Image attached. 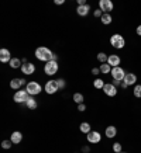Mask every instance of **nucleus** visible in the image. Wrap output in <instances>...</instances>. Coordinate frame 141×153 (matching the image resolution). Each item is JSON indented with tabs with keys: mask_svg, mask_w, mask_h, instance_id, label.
I'll list each match as a JSON object with an SVG mask.
<instances>
[{
	"mask_svg": "<svg viewBox=\"0 0 141 153\" xmlns=\"http://www.w3.org/2000/svg\"><path fill=\"white\" fill-rule=\"evenodd\" d=\"M34 53H35V58L38 60H42V62H51V60H54V53L47 47H38Z\"/></svg>",
	"mask_w": 141,
	"mask_h": 153,
	"instance_id": "nucleus-1",
	"label": "nucleus"
},
{
	"mask_svg": "<svg viewBox=\"0 0 141 153\" xmlns=\"http://www.w3.org/2000/svg\"><path fill=\"white\" fill-rule=\"evenodd\" d=\"M110 44H112L113 48L122 49V48H124V45H126V39H124V37L120 35V34H113L112 37H110Z\"/></svg>",
	"mask_w": 141,
	"mask_h": 153,
	"instance_id": "nucleus-2",
	"label": "nucleus"
},
{
	"mask_svg": "<svg viewBox=\"0 0 141 153\" xmlns=\"http://www.w3.org/2000/svg\"><path fill=\"white\" fill-rule=\"evenodd\" d=\"M31 97V96H30V94L27 93V90H17V91H16V94H14V97H13V100L16 102H17V104H26V102L28 101V98Z\"/></svg>",
	"mask_w": 141,
	"mask_h": 153,
	"instance_id": "nucleus-3",
	"label": "nucleus"
},
{
	"mask_svg": "<svg viewBox=\"0 0 141 153\" xmlns=\"http://www.w3.org/2000/svg\"><path fill=\"white\" fill-rule=\"evenodd\" d=\"M58 69H59V66H58V62H56V60L47 62L45 66H44V72H45V74H48V76H54V74L58 72Z\"/></svg>",
	"mask_w": 141,
	"mask_h": 153,
	"instance_id": "nucleus-4",
	"label": "nucleus"
},
{
	"mask_svg": "<svg viewBox=\"0 0 141 153\" xmlns=\"http://www.w3.org/2000/svg\"><path fill=\"white\" fill-rule=\"evenodd\" d=\"M26 90H27V93L30 94V96H37V94L41 93L42 87L37 82H30V83H27V86H26Z\"/></svg>",
	"mask_w": 141,
	"mask_h": 153,
	"instance_id": "nucleus-5",
	"label": "nucleus"
},
{
	"mask_svg": "<svg viewBox=\"0 0 141 153\" xmlns=\"http://www.w3.org/2000/svg\"><path fill=\"white\" fill-rule=\"evenodd\" d=\"M110 74H112L113 80H120V82H123V80H124V76H126V72H124V69H123L122 66H117V68H112Z\"/></svg>",
	"mask_w": 141,
	"mask_h": 153,
	"instance_id": "nucleus-6",
	"label": "nucleus"
},
{
	"mask_svg": "<svg viewBox=\"0 0 141 153\" xmlns=\"http://www.w3.org/2000/svg\"><path fill=\"white\" fill-rule=\"evenodd\" d=\"M113 1L112 0H100L99 1V9L103 11V14L104 13H107V14H110V11L113 10Z\"/></svg>",
	"mask_w": 141,
	"mask_h": 153,
	"instance_id": "nucleus-7",
	"label": "nucleus"
},
{
	"mask_svg": "<svg viewBox=\"0 0 141 153\" xmlns=\"http://www.w3.org/2000/svg\"><path fill=\"white\" fill-rule=\"evenodd\" d=\"M44 90H45V93H47V94H55L56 91L59 90L56 80H50V82H47V84H45Z\"/></svg>",
	"mask_w": 141,
	"mask_h": 153,
	"instance_id": "nucleus-8",
	"label": "nucleus"
},
{
	"mask_svg": "<svg viewBox=\"0 0 141 153\" xmlns=\"http://www.w3.org/2000/svg\"><path fill=\"white\" fill-rule=\"evenodd\" d=\"M86 136H88V142H90V143H93V145L99 143L102 140V135L99 134V132H96V131H90Z\"/></svg>",
	"mask_w": 141,
	"mask_h": 153,
	"instance_id": "nucleus-9",
	"label": "nucleus"
},
{
	"mask_svg": "<svg viewBox=\"0 0 141 153\" xmlns=\"http://www.w3.org/2000/svg\"><path fill=\"white\" fill-rule=\"evenodd\" d=\"M11 59H13V58H11V53H10L9 49L2 48V49H0V62H3V63H10Z\"/></svg>",
	"mask_w": 141,
	"mask_h": 153,
	"instance_id": "nucleus-10",
	"label": "nucleus"
},
{
	"mask_svg": "<svg viewBox=\"0 0 141 153\" xmlns=\"http://www.w3.org/2000/svg\"><path fill=\"white\" fill-rule=\"evenodd\" d=\"M103 91H104L106 96H109V97H114V96L117 94V87H116V86H113L112 83H107V84H104Z\"/></svg>",
	"mask_w": 141,
	"mask_h": 153,
	"instance_id": "nucleus-11",
	"label": "nucleus"
},
{
	"mask_svg": "<svg viewBox=\"0 0 141 153\" xmlns=\"http://www.w3.org/2000/svg\"><path fill=\"white\" fill-rule=\"evenodd\" d=\"M123 82H124L127 86H134V84L137 83V74H134V73H126V76H124V80H123Z\"/></svg>",
	"mask_w": 141,
	"mask_h": 153,
	"instance_id": "nucleus-12",
	"label": "nucleus"
},
{
	"mask_svg": "<svg viewBox=\"0 0 141 153\" xmlns=\"http://www.w3.org/2000/svg\"><path fill=\"white\" fill-rule=\"evenodd\" d=\"M21 72H23L24 74H33L34 72H35V66H34V63H31V62L24 63V65H21Z\"/></svg>",
	"mask_w": 141,
	"mask_h": 153,
	"instance_id": "nucleus-13",
	"label": "nucleus"
},
{
	"mask_svg": "<svg viewBox=\"0 0 141 153\" xmlns=\"http://www.w3.org/2000/svg\"><path fill=\"white\" fill-rule=\"evenodd\" d=\"M90 11V6L89 4H85V6H78L76 7V14L80 16V17H86Z\"/></svg>",
	"mask_w": 141,
	"mask_h": 153,
	"instance_id": "nucleus-14",
	"label": "nucleus"
},
{
	"mask_svg": "<svg viewBox=\"0 0 141 153\" xmlns=\"http://www.w3.org/2000/svg\"><path fill=\"white\" fill-rule=\"evenodd\" d=\"M107 63L112 66V68H117V66H120V63H122V59H120L118 55H110L107 59Z\"/></svg>",
	"mask_w": 141,
	"mask_h": 153,
	"instance_id": "nucleus-15",
	"label": "nucleus"
},
{
	"mask_svg": "<svg viewBox=\"0 0 141 153\" xmlns=\"http://www.w3.org/2000/svg\"><path fill=\"white\" fill-rule=\"evenodd\" d=\"M10 140H11L14 145H19L20 142L23 140V134H21L20 131H14L13 134H11V136H10Z\"/></svg>",
	"mask_w": 141,
	"mask_h": 153,
	"instance_id": "nucleus-16",
	"label": "nucleus"
},
{
	"mask_svg": "<svg viewBox=\"0 0 141 153\" xmlns=\"http://www.w3.org/2000/svg\"><path fill=\"white\" fill-rule=\"evenodd\" d=\"M104 135L107 136L109 139H110V138H114V136L117 135V128H116V126H113V125L107 126L106 131H104Z\"/></svg>",
	"mask_w": 141,
	"mask_h": 153,
	"instance_id": "nucleus-17",
	"label": "nucleus"
},
{
	"mask_svg": "<svg viewBox=\"0 0 141 153\" xmlns=\"http://www.w3.org/2000/svg\"><path fill=\"white\" fill-rule=\"evenodd\" d=\"M26 105H27V108H30V110H35L38 104H37V101H35L33 97H30L28 98V101L26 102Z\"/></svg>",
	"mask_w": 141,
	"mask_h": 153,
	"instance_id": "nucleus-18",
	"label": "nucleus"
},
{
	"mask_svg": "<svg viewBox=\"0 0 141 153\" xmlns=\"http://www.w3.org/2000/svg\"><path fill=\"white\" fill-rule=\"evenodd\" d=\"M79 129H80V132H83V134L88 135L90 132V124H88V122H82L80 126H79Z\"/></svg>",
	"mask_w": 141,
	"mask_h": 153,
	"instance_id": "nucleus-19",
	"label": "nucleus"
},
{
	"mask_svg": "<svg viewBox=\"0 0 141 153\" xmlns=\"http://www.w3.org/2000/svg\"><path fill=\"white\" fill-rule=\"evenodd\" d=\"M100 72L104 74L110 73V72H112V66L109 65V63H102V65H100Z\"/></svg>",
	"mask_w": 141,
	"mask_h": 153,
	"instance_id": "nucleus-20",
	"label": "nucleus"
},
{
	"mask_svg": "<svg viewBox=\"0 0 141 153\" xmlns=\"http://www.w3.org/2000/svg\"><path fill=\"white\" fill-rule=\"evenodd\" d=\"M10 87L14 88V90H20V87H21L20 79H11V82H10Z\"/></svg>",
	"mask_w": 141,
	"mask_h": 153,
	"instance_id": "nucleus-21",
	"label": "nucleus"
},
{
	"mask_svg": "<svg viewBox=\"0 0 141 153\" xmlns=\"http://www.w3.org/2000/svg\"><path fill=\"white\" fill-rule=\"evenodd\" d=\"M102 23L103 24H106V25H107V24H110L113 21V19H112V16H110V14H107V13H104L103 16H102Z\"/></svg>",
	"mask_w": 141,
	"mask_h": 153,
	"instance_id": "nucleus-22",
	"label": "nucleus"
},
{
	"mask_svg": "<svg viewBox=\"0 0 141 153\" xmlns=\"http://www.w3.org/2000/svg\"><path fill=\"white\" fill-rule=\"evenodd\" d=\"M107 59L109 56L104 53V52H100V53H98V60L100 62V63H107Z\"/></svg>",
	"mask_w": 141,
	"mask_h": 153,
	"instance_id": "nucleus-23",
	"label": "nucleus"
},
{
	"mask_svg": "<svg viewBox=\"0 0 141 153\" xmlns=\"http://www.w3.org/2000/svg\"><path fill=\"white\" fill-rule=\"evenodd\" d=\"M10 68H13V69H17V68H20V59L19 58H13V59L10 60Z\"/></svg>",
	"mask_w": 141,
	"mask_h": 153,
	"instance_id": "nucleus-24",
	"label": "nucleus"
},
{
	"mask_svg": "<svg viewBox=\"0 0 141 153\" xmlns=\"http://www.w3.org/2000/svg\"><path fill=\"white\" fill-rule=\"evenodd\" d=\"M74 101H75L76 104H83V96L80 93H75L74 94Z\"/></svg>",
	"mask_w": 141,
	"mask_h": 153,
	"instance_id": "nucleus-25",
	"label": "nucleus"
},
{
	"mask_svg": "<svg viewBox=\"0 0 141 153\" xmlns=\"http://www.w3.org/2000/svg\"><path fill=\"white\" fill-rule=\"evenodd\" d=\"M133 93H134V97L141 98V84H136V87H134V90H133Z\"/></svg>",
	"mask_w": 141,
	"mask_h": 153,
	"instance_id": "nucleus-26",
	"label": "nucleus"
},
{
	"mask_svg": "<svg viewBox=\"0 0 141 153\" xmlns=\"http://www.w3.org/2000/svg\"><path fill=\"white\" fill-rule=\"evenodd\" d=\"M104 84H106V83H104V82H103L102 79H96V80L93 82L94 88H103V87H104Z\"/></svg>",
	"mask_w": 141,
	"mask_h": 153,
	"instance_id": "nucleus-27",
	"label": "nucleus"
},
{
	"mask_svg": "<svg viewBox=\"0 0 141 153\" xmlns=\"http://www.w3.org/2000/svg\"><path fill=\"white\" fill-rule=\"evenodd\" d=\"M113 152H114V153L123 152V150H122V143H120V142H116V143H113Z\"/></svg>",
	"mask_w": 141,
	"mask_h": 153,
	"instance_id": "nucleus-28",
	"label": "nucleus"
},
{
	"mask_svg": "<svg viewBox=\"0 0 141 153\" xmlns=\"http://www.w3.org/2000/svg\"><path fill=\"white\" fill-rule=\"evenodd\" d=\"M56 83H58V87H59V90H64V88L66 87V82L64 79H56Z\"/></svg>",
	"mask_w": 141,
	"mask_h": 153,
	"instance_id": "nucleus-29",
	"label": "nucleus"
},
{
	"mask_svg": "<svg viewBox=\"0 0 141 153\" xmlns=\"http://www.w3.org/2000/svg\"><path fill=\"white\" fill-rule=\"evenodd\" d=\"M11 145H13L11 140H3V142H2V148L3 149H10L11 148Z\"/></svg>",
	"mask_w": 141,
	"mask_h": 153,
	"instance_id": "nucleus-30",
	"label": "nucleus"
},
{
	"mask_svg": "<svg viewBox=\"0 0 141 153\" xmlns=\"http://www.w3.org/2000/svg\"><path fill=\"white\" fill-rule=\"evenodd\" d=\"M93 16H94V17H96V19H102V16H103V11H102V10H100V9L94 10Z\"/></svg>",
	"mask_w": 141,
	"mask_h": 153,
	"instance_id": "nucleus-31",
	"label": "nucleus"
},
{
	"mask_svg": "<svg viewBox=\"0 0 141 153\" xmlns=\"http://www.w3.org/2000/svg\"><path fill=\"white\" fill-rule=\"evenodd\" d=\"M78 110H79L80 112H83L85 110H86V105H85V104H79V105H78Z\"/></svg>",
	"mask_w": 141,
	"mask_h": 153,
	"instance_id": "nucleus-32",
	"label": "nucleus"
},
{
	"mask_svg": "<svg viewBox=\"0 0 141 153\" xmlns=\"http://www.w3.org/2000/svg\"><path fill=\"white\" fill-rule=\"evenodd\" d=\"M99 72H100V68H93L92 69V74H99Z\"/></svg>",
	"mask_w": 141,
	"mask_h": 153,
	"instance_id": "nucleus-33",
	"label": "nucleus"
},
{
	"mask_svg": "<svg viewBox=\"0 0 141 153\" xmlns=\"http://www.w3.org/2000/svg\"><path fill=\"white\" fill-rule=\"evenodd\" d=\"M113 86H116V87H117V86H122V82H120V80H113Z\"/></svg>",
	"mask_w": 141,
	"mask_h": 153,
	"instance_id": "nucleus-34",
	"label": "nucleus"
},
{
	"mask_svg": "<svg viewBox=\"0 0 141 153\" xmlns=\"http://www.w3.org/2000/svg\"><path fill=\"white\" fill-rule=\"evenodd\" d=\"M136 33H137V35H140V37H141V24H140V25H138V27H137Z\"/></svg>",
	"mask_w": 141,
	"mask_h": 153,
	"instance_id": "nucleus-35",
	"label": "nucleus"
},
{
	"mask_svg": "<svg viewBox=\"0 0 141 153\" xmlns=\"http://www.w3.org/2000/svg\"><path fill=\"white\" fill-rule=\"evenodd\" d=\"M78 4H79V6H85V4H86V1H85V0H79V1H78Z\"/></svg>",
	"mask_w": 141,
	"mask_h": 153,
	"instance_id": "nucleus-36",
	"label": "nucleus"
},
{
	"mask_svg": "<svg viewBox=\"0 0 141 153\" xmlns=\"http://www.w3.org/2000/svg\"><path fill=\"white\" fill-rule=\"evenodd\" d=\"M55 4H64V0H55Z\"/></svg>",
	"mask_w": 141,
	"mask_h": 153,
	"instance_id": "nucleus-37",
	"label": "nucleus"
},
{
	"mask_svg": "<svg viewBox=\"0 0 141 153\" xmlns=\"http://www.w3.org/2000/svg\"><path fill=\"white\" fill-rule=\"evenodd\" d=\"M20 84H21V86H24V84H26V80H24V79H20Z\"/></svg>",
	"mask_w": 141,
	"mask_h": 153,
	"instance_id": "nucleus-38",
	"label": "nucleus"
},
{
	"mask_svg": "<svg viewBox=\"0 0 141 153\" xmlns=\"http://www.w3.org/2000/svg\"><path fill=\"white\" fill-rule=\"evenodd\" d=\"M122 87H123V88H127V87H128V86H127V84L124 83V82H122Z\"/></svg>",
	"mask_w": 141,
	"mask_h": 153,
	"instance_id": "nucleus-39",
	"label": "nucleus"
},
{
	"mask_svg": "<svg viewBox=\"0 0 141 153\" xmlns=\"http://www.w3.org/2000/svg\"><path fill=\"white\" fill-rule=\"evenodd\" d=\"M120 153H126V152H120Z\"/></svg>",
	"mask_w": 141,
	"mask_h": 153,
	"instance_id": "nucleus-40",
	"label": "nucleus"
}]
</instances>
